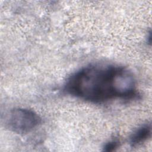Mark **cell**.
Masks as SVG:
<instances>
[{
  "label": "cell",
  "instance_id": "1",
  "mask_svg": "<svg viewBox=\"0 0 152 152\" xmlns=\"http://www.w3.org/2000/svg\"><path fill=\"white\" fill-rule=\"evenodd\" d=\"M65 91L91 103L114 99H131L137 94L135 79L128 69L118 65L96 64L84 66L66 80Z\"/></svg>",
  "mask_w": 152,
  "mask_h": 152
},
{
  "label": "cell",
  "instance_id": "4",
  "mask_svg": "<svg viewBox=\"0 0 152 152\" xmlns=\"http://www.w3.org/2000/svg\"><path fill=\"white\" fill-rule=\"evenodd\" d=\"M119 145V141L116 140H112L106 142L103 147V150L106 151H111L115 150Z\"/></svg>",
  "mask_w": 152,
  "mask_h": 152
},
{
  "label": "cell",
  "instance_id": "2",
  "mask_svg": "<svg viewBox=\"0 0 152 152\" xmlns=\"http://www.w3.org/2000/svg\"><path fill=\"white\" fill-rule=\"evenodd\" d=\"M41 119L33 110L26 108H15L10 110L5 116V126L17 134H27L36 128Z\"/></svg>",
  "mask_w": 152,
  "mask_h": 152
},
{
  "label": "cell",
  "instance_id": "3",
  "mask_svg": "<svg viewBox=\"0 0 152 152\" xmlns=\"http://www.w3.org/2000/svg\"><path fill=\"white\" fill-rule=\"evenodd\" d=\"M151 133L150 124H145L138 128L131 134L129 138V144L131 147H137L150 138Z\"/></svg>",
  "mask_w": 152,
  "mask_h": 152
}]
</instances>
